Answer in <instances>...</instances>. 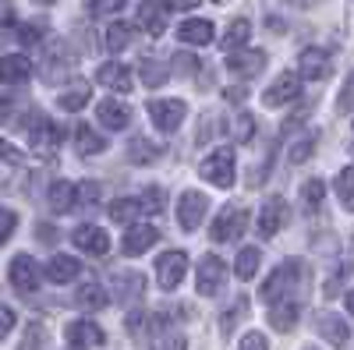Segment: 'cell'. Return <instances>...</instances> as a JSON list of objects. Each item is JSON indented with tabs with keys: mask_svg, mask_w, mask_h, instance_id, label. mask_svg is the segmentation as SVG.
Returning <instances> with one entry per match:
<instances>
[{
	"mask_svg": "<svg viewBox=\"0 0 354 350\" xmlns=\"http://www.w3.org/2000/svg\"><path fill=\"white\" fill-rule=\"evenodd\" d=\"M248 36H252V25L245 18H238V21H230V28L223 32L220 46L223 50H241V46H248Z\"/></svg>",
	"mask_w": 354,
	"mask_h": 350,
	"instance_id": "33",
	"label": "cell"
},
{
	"mask_svg": "<svg viewBox=\"0 0 354 350\" xmlns=\"http://www.w3.org/2000/svg\"><path fill=\"white\" fill-rule=\"evenodd\" d=\"M337 110H340V117L351 113V78H344V89H340V103H337Z\"/></svg>",
	"mask_w": 354,
	"mask_h": 350,
	"instance_id": "52",
	"label": "cell"
},
{
	"mask_svg": "<svg viewBox=\"0 0 354 350\" xmlns=\"http://www.w3.org/2000/svg\"><path fill=\"white\" fill-rule=\"evenodd\" d=\"M262 68H266V53H262V50L234 53L230 61H227V71L238 75V78H255V75H262Z\"/></svg>",
	"mask_w": 354,
	"mask_h": 350,
	"instance_id": "17",
	"label": "cell"
},
{
	"mask_svg": "<svg viewBox=\"0 0 354 350\" xmlns=\"http://www.w3.org/2000/svg\"><path fill=\"white\" fill-rule=\"evenodd\" d=\"M18 350H50V329L43 322H28L25 333H21Z\"/></svg>",
	"mask_w": 354,
	"mask_h": 350,
	"instance_id": "30",
	"label": "cell"
},
{
	"mask_svg": "<svg viewBox=\"0 0 354 350\" xmlns=\"http://www.w3.org/2000/svg\"><path fill=\"white\" fill-rule=\"evenodd\" d=\"M298 311H301V304H294V301L273 304V311H270V326L280 329V333H290L294 322H298Z\"/></svg>",
	"mask_w": 354,
	"mask_h": 350,
	"instance_id": "27",
	"label": "cell"
},
{
	"mask_svg": "<svg viewBox=\"0 0 354 350\" xmlns=\"http://www.w3.org/2000/svg\"><path fill=\"white\" fill-rule=\"evenodd\" d=\"M160 145H153V142H145V138H131L128 142V159L131 163H138V166H149V163H156L160 159Z\"/></svg>",
	"mask_w": 354,
	"mask_h": 350,
	"instance_id": "28",
	"label": "cell"
},
{
	"mask_svg": "<svg viewBox=\"0 0 354 350\" xmlns=\"http://www.w3.org/2000/svg\"><path fill=\"white\" fill-rule=\"evenodd\" d=\"M0 163H8V166H18L21 163V153L15 149V145H8L4 138H0Z\"/></svg>",
	"mask_w": 354,
	"mask_h": 350,
	"instance_id": "49",
	"label": "cell"
},
{
	"mask_svg": "<svg viewBox=\"0 0 354 350\" xmlns=\"http://www.w3.org/2000/svg\"><path fill=\"white\" fill-rule=\"evenodd\" d=\"M185 273H188V255L185 251H163L160 255V262H156V280H160V286L163 290H177L181 286V280H185Z\"/></svg>",
	"mask_w": 354,
	"mask_h": 350,
	"instance_id": "5",
	"label": "cell"
},
{
	"mask_svg": "<svg viewBox=\"0 0 354 350\" xmlns=\"http://www.w3.org/2000/svg\"><path fill=\"white\" fill-rule=\"evenodd\" d=\"M322 195H326V184H322L319 177L305 181V188H301V202H305V209H319Z\"/></svg>",
	"mask_w": 354,
	"mask_h": 350,
	"instance_id": "40",
	"label": "cell"
},
{
	"mask_svg": "<svg viewBox=\"0 0 354 350\" xmlns=\"http://www.w3.org/2000/svg\"><path fill=\"white\" fill-rule=\"evenodd\" d=\"M75 149H78L82 156H96V153L106 149V138H103L100 131H93V124H78V128H75Z\"/></svg>",
	"mask_w": 354,
	"mask_h": 350,
	"instance_id": "23",
	"label": "cell"
},
{
	"mask_svg": "<svg viewBox=\"0 0 354 350\" xmlns=\"http://www.w3.org/2000/svg\"><path fill=\"white\" fill-rule=\"evenodd\" d=\"M259 262H262V251L259 248H241L238 251V262H234V276H238V280H252L259 273Z\"/></svg>",
	"mask_w": 354,
	"mask_h": 350,
	"instance_id": "32",
	"label": "cell"
},
{
	"mask_svg": "<svg viewBox=\"0 0 354 350\" xmlns=\"http://www.w3.org/2000/svg\"><path fill=\"white\" fill-rule=\"evenodd\" d=\"M71 241H75L82 251H88V255H106V251H110V237H106V230H100V226H93V223L75 226Z\"/></svg>",
	"mask_w": 354,
	"mask_h": 350,
	"instance_id": "13",
	"label": "cell"
},
{
	"mask_svg": "<svg viewBox=\"0 0 354 350\" xmlns=\"http://www.w3.org/2000/svg\"><path fill=\"white\" fill-rule=\"evenodd\" d=\"M138 206H142V213H163V206H167V191L163 188H145V195L138 198Z\"/></svg>",
	"mask_w": 354,
	"mask_h": 350,
	"instance_id": "37",
	"label": "cell"
},
{
	"mask_svg": "<svg viewBox=\"0 0 354 350\" xmlns=\"http://www.w3.org/2000/svg\"><path fill=\"white\" fill-rule=\"evenodd\" d=\"M312 149H315V135H312V131L301 135V138H294V142H290V163H305V159L312 156Z\"/></svg>",
	"mask_w": 354,
	"mask_h": 350,
	"instance_id": "39",
	"label": "cell"
},
{
	"mask_svg": "<svg viewBox=\"0 0 354 350\" xmlns=\"http://www.w3.org/2000/svg\"><path fill=\"white\" fill-rule=\"evenodd\" d=\"M301 96V78L298 75H294V71H283L273 85H270V89H266V106H287V103H294V99H298Z\"/></svg>",
	"mask_w": 354,
	"mask_h": 350,
	"instance_id": "8",
	"label": "cell"
},
{
	"mask_svg": "<svg viewBox=\"0 0 354 350\" xmlns=\"http://www.w3.org/2000/svg\"><path fill=\"white\" fill-rule=\"evenodd\" d=\"M198 173H202V181H209L216 188H230L234 184V153L230 149H216L209 159L198 166Z\"/></svg>",
	"mask_w": 354,
	"mask_h": 350,
	"instance_id": "4",
	"label": "cell"
},
{
	"mask_svg": "<svg viewBox=\"0 0 354 350\" xmlns=\"http://www.w3.org/2000/svg\"><path fill=\"white\" fill-rule=\"evenodd\" d=\"M78 308H88V311H100V308H106V290L100 286V283H85V286H78Z\"/></svg>",
	"mask_w": 354,
	"mask_h": 350,
	"instance_id": "31",
	"label": "cell"
},
{
	"mask_svg": "<svg viewBox=\"0 0 354 350\" xmlns=\"http://www.w3.org/2000/svg\"><path fill=\"white\" fill-rule=\"evenodd\" d=\"M156 241H160V230H156V226H149V223H135V226L124 233L121 251H124V255H142V251H149Z\"/></svg>",
	"mask_w": 354,
	"mask_h": 350,
	"instance_id": "14",
	"label": "cell"
},
{
	"mask_svg": "<svg viewBox=\"0 0 354 350\" xmlns=\"http://www.w3.org/2000/svg\"><path fill=\"white\" fill-rule=\"evenodd\" d=\"M15 21H18L15 8L8 4V0H0V25H15Z\"/></svg>",
	"mask_w": 354,
	"mask_h": 350,
	"instance_id": "53",
	"label": "cell"
},
{
	"mask_svg": "<svg viewBox=\"0 0 354 350\" xmlns=\"http://www.w3.org/2000/svg\"><path fill=\"white\" fill-rule=\"evenodd\" d=\"M283 220H287V202L283 198H266V206L259 213V230L266 233V237H273V233L283 226Z\"/></svg>",
	"mask_w": 354,
	"mask_h": 350,
	"instance_id": "20",
	"label": "cell"
},
{
	"mask_svg": "<svg viewBox=\"0 0 354 350\" xmlns=\"http://www.w3.org/2000/svg\"><path fill=\"white\" fill-rule=\"evenodd\" d=\"M11 329H15V311L8 304H0V340H4Z\"/></svg>",
	"mask_w": 354,
	"mask_h": 350,
	"instance_id": "50",
	"label": "cell"
},
{
	"mask_svg": "<svg viewBox=\"0 0 354 350\" xmlns=\"http://www.w3.org/2000/svg\"><path fill=\"white\" fill-rule=\"evenodd\" d=\"M138 25H142L149 36H163V32H167V11L156 4V0H142V8H138Z\"/></svg>",
	"mask_w": 354,
	"mask_h": 350,
	"instance_id": "22",
	"label": "cell"
},
{
	"mask_svg": "<svg viewBox=\"0 0 354 350\" xmlns=\"http://www.w3.org/2000/svg\"><path fill=\"white\" fill-rule=\"evenodd\" d=\"M36 233H39V241H46V244H53V241H57V230H53V226H46V223H39V226H36Z\"/></svg>",
	"mask_w": 354,
	"mask_h": 350,
	"instance_id": "54",
	"label": "cell"
},
{
	"mask_svg": "<svg viewBox=\"0 0 354 350\" xmlns=\"http://www.w3.org/2000/svg\"><path fill=\"white\" fill-rule=\"evenodd\" d=\"M177 39L188 43V46H205L213 43V21H202V18H188L177 25Z\"/></svg>",
	"mask_w": 354,
	"mask_h": 350,
	"instance_id": "19",
	"label": "cell"
},
{
	"mask_svg": "<svg viewBox=\"0 0 354 350\" xmlns=\"http://www.w3.org/2000/svg\"><path fill=\"white\" fill-rule=\"evenodd\" d=\"M298 4H315V0H298Z\"/></svg>",
	"mask_w": 354,
	"mask_h": 350,
	"instance_id": "59",
	"label": "cell"
},
{
	"mask_svg": "<svg viewBox=\"0 0 354 350\" xmlns=\"http://www.w3.org/2000/svg\"><path fill=\"white\" fill-rule=\"evenodd\" d=\"M245 311H248V298H238V301H234V308L220 318V322H223V326H220V336H230V329L238 326V318H241Z\"/></svg>",
	"mask_w": 354,
	"mask_h": 350,
	"instance_id": "41",
	"label": "cell"
},
{
	"mask_svg": "<svg viewBox=\"0 0 354 350\" xmlns=\"http://www.w3.org/2000/svg\"><path fill=\"white\" fill-rule=\"evenodd\" d=\"M205 209H209V198L202 191H185L177 198V223H181V230H195L205 220Z\"/></svg>",
	"mask_w": 354,
	"mask_h": 350,
	"instance_id": "7",
	"label": "cell"
},
{
	"mask_svg": "<svg viewBox=\"0 0 354 350\" xmlns=\"http://www.w3.org/2000/svg\"><path fill=\"white\" fill-rule=\"evenodd\" d=\"M138 78L149 85V89H160V85L167 81V68L160 61H153V57H145V61L138 64Z\"/></svg>",
	"mask_w": 354,
	"mask_h": 350,
	"instance_id": "35",
	"label": "cell"
},
{
	"mask_svg": "<svg viewBox=\"0 0 354 350\" xmlns=\"http://www.w3.org/2000/svg\"><path fill=\"white\" fill-rule=\"evenodd\" d=\"M78 258H71V255H53L50 258V266H46V276H50V283H71L75 276H78Z\"/></svg>",
	"mask_w": 354,
	"mask_h": 350,
	"instance_id": "25",
	"label": "cell"
},
{
	"mask_svg": "<svg viewBox=\"0 0 354 350\" xmlns=\"http://www.w3.org/2000/svg\"><path fill=\"white\" fill-rule=\"evenodd\" d=\"M36 4H43V8H50V4H53V0H36Z\"/></svg>",
	"mask_w": 354,
	"mask_h": 350,
	"instance_id": "58",
	"label": "cell"
},
{
	"mask_svg": "<svg viewBox=\"0 0 354 350\" xmlns=\"http://www.w3.org/2000/svg\"><path fill=\"white\" fill-rule=\"evenodd\" d=\"M153 350H188V343H185V336L181 333H167V336H160L156 340V347Z\"/></svg>",
	"mask_w": 354,
	"mask_h": 350,
	"instance_id": "47",
	"label": "cell"
},
{
	"mask_svg": "<svg viewBox=\"0 0 354 350\" xmlns=\"http://www.w3.org/2000/svg\"><path fill=\"white\" fill-rule=\"evenodd\" d=\"M167 4L174 11H192V8H198V0H167Z\"/></svg>",
	"mask_w": 354,
	"mask_h": 350,
	"instance_id": "55",
	"label": "cell"
},
{
	"mask_svg": "<svg viewBox=\"0 0 354 350\" xmlns=\"http://www.w3.org/2000/svg\"><path fill=\"white\" fill-rule=\"evenodd\" d=\"M18 43L36 46V43H39V28H36V25H21V28H18Z\"/></svg>",
	"mask_w": 354,
	"mask_h": 350,
	"instance_id": "51",
	"label": "cell"
},
{
	"mask_svg": "<svg viewBox=\"0 0 354 350\" xmlns=\"http://www.w3.org/2000/svg\"><path fill=\"white\" fill-rule=\"evenodd\" d=\"M100 198H103V188L96 181H82L75 188V206H96Z\"/></svg>",
	"mask_w": 354,
	"mask_h": 350,
	"instance_id": "38",
	"label": "cell"
},
{
	"mask_svg": "<svg viewBox=\"0 0 354 350\" xmlns=\"http://www.w3.org/2000/svg\"><path fill=\"white\" fill-rule=\"evenodd\" d=\"M298 78H308V81H319V78H326L330 75V53L326 50H319V46H308L301 50L298 57Z\"/></svg>",
	"mask_w": 354,
	"mask_h": 350,
	"instance_id": "12",
	"label": "cell"
},
{
	"mask_svg": "<svg viewBox=\"0 0 354 350\" xmlns=\"http://www.w3.org/2000/svg\"><path fill=\"white\" fill-rule=\"evenodd\" d=\"M245 226H248V213L241 206H227V209H220V216H216V223L209 230V237L216 244H230V241H238L245 233Z\"/></svg>",
	"mask_w": 354,
	"mask_h": 350,
	"instance_id": "2",
	"label": "cell"
},
{
	"mask_svg": "<svg viewBox=\"0 0 354 350\" xmlns=\"http://www.w3.org/2000/svg\"><path fill=\"white\" fill-rule=\"evenodd\" d=\"M305 350H315V347H305Z\"/></svg>",
	"mask_w": 354,
	"mask_h": 350,
	"instance_id": "60",
	"label": "cell"
},
{
	"mask_svg": "<svg viewBox=\"0 0 354 350\" xmlns=\"http://www.w3.org/2000/svg\"><path fill=\"white\" fill-rule=\"evenodd\" d=\"M96 81L106 85V89H113V93H131V85H135L131 68H128V64H117V61H106V64L96 71Z\"/></svg>",
	"mask_w": 354,
	"mask_h": 350,
	"instance_id": "15",
	"label": "cell"
},
{
	"mask_svg": "<svg viewBox=\"0 0 354 350\" xmlns=\"http://www.w3.org/2000/svg\"><path fill=\"white\" fill-rule=\"evenodd\" d=\"M174 68H177V75H181V78H192L202 64H198V57H192V53H177L174 57Z\"/></svg>",
	"mask_w": 354,
	"mask_h": 350,
	"instance_id": "44",
	"label": "cell"
},
{
	"mask_svg": "<svg viewBox=\"0 0 354 350\" xmlns=\"http://www.w3.org/2000/svg\"><path fill=\"white\" fill-rule=\"evenodd\" d=\"M223 283H227V262H223V258H216V255H202L198 273H195V286H198V294L213 298V294H220V290H223Z\"/></svg>",
	"mask_w": 354,
	"mask_h": 350,
	"instance_id": "3",
	"label": "cell"
},
{
	"mask_svg": "<svg viewBox=\"0 0 354 350\" xmlns=\"http://www.w3.org/2000/svg\"><path fill=\"white\" fill-rule=\"evenodd\" d=\"M252 135H255V117H252V113H241L238 121H234V138H238V142H248Z\"/></svg>",
	"mask_w": 354,
	"mask_h": 350,
	"instance_id": "45",
	"label": "cell"
},
{
	"mask_svg": "<svg viewBox=\"0 0 354 350\" xmlns=\"http://www.w3.org/2000/svg\"><path fill=\"white\" fill-rule=\"evenodd\" d=\"M351 177H354V173H351V166H344L340 173H337V195H340V206L351 213V206H354V198H351Z\"/></svg>",
	"mask_w": 354,
	"mask_h": 350,
	"instance_id": "42",
	"label": "cell"
},
{
	"mask_svg": "<svg viewBox=\"0 0 354 350\" xmlns=\"http://www.w3.org/2000/svg\"><path fill=\"white\" fill-rule=\"evenodd\" d=\"M96 117H100V124H106L110 131H124L131 124V110L121 99H103L96 106Z\"/></svg>",
	"mask_w": 354,
	"mask_h": 350,
	"instance_id": "18",
	"label": "cell"
},
{
	"mask_svg": "<svg viewBox=\"0 0 354 350\" xmlns=\"http://www.w3.org/2000/svg\"><path fill=\"white\" fill-rule=\"evenodd\" d=\"M46 202L53 213H71L75 209V184L71 181H53L46 191Z\"/></svg>",
	"mask_w": 354,
	"mask_h": 350,
	"instance_id": "24",
	"label": "cell"
},
{
	"mask_svg": "<svg viewBox=\"0 0 354 350\" xmlns=\"http://www.w3.org/2000/svg\"><path fill=\"white\" fill-rule=\"evenodd\" d=\"M216 4H220V0H216Z\"/></svg>",
	"mask_w": 354,
	"mask_h": 350,
	"instance_id": "61",
	"label": "cell"
},
{
	"mask_svg": "<svg viewBox=\"0 0 354 350\" xmlns=\"http://www.w3.org/2000/svg\"><path fill=\"white\" fill-rule=\"evenodd\" d=\"M238 350H270V343H266L262 333H248V336L238 343Z\"/></svg>",
	"mask_w": 354,
	"mask_h": 350,
	"instance_id": "48",
	"label": "cell"
},
{
	"mask_svg": "<svg viewBox=\"0 0 354 350\" xmlns=\"http://www.w3.org/2000/svg\"><path fill=\"white\" fill-rule=\"evenodd\" d=\"M138 213H142V206H138L135 198H117L113 206H110V220L113 223H135Z\"/></svg>",
	"mask_w": 354,
	"mask_h": 350,
	"instance_id": "36",
	"label": "cell"
},
{
	"mask_svg": "<svg viewBox=\"0 0 354 350\" xmlns=\"http://www.w3.org/2000/svg\"><path fill=\"white\" fill-rule=\"evenodd\" d=\"M142 290H145V276L142 273H121L117 276V298L121 301H138L142 298Z\"/></svg>",
	"mask_w": 354,
	"mask_h": 350,
	"instance_id": "29",
	"label": "cell"
},
{
	"mask_svg": "<svg viewBox=\"0 0 354 350\" xmlns=\"http://www.w3.org/2000/svg\"><path fill=\"white\" fill-rule=\"evenodd\" d=\"M223 96H227V103H241L245 99V89H241V85H234V89H227Z\"/></svg>",
	"mask_w": 354,
	"mask_h": 350,
	"instance_id": "57",
	"label": "cell"
},
{
	"mask_svg": "<svg viewBox=\"0 0 354 350\" xmlns=\"http://www.w3.org/2000/svg\"><path fill=\"white\" fill-rule=\"evenodd\" d=\"M128 333H131V336H135V333H142V315H138V311H131V315H128Z\"/></svg>",
	"mask_w": 354,
	"mask_h": 350,
	"instance_id": "56",
	"label": "cell"
},
{
	"mask_svg": "<svg viewBox=\"0 0 354 350\" xmlns=\"http://www.w3.org/2000/svg\"><path fill=\"white\" fill-rule=\"evenodd\" d=\"M103 43H106V50H110V53H121V50H128V43H131V25H124V21H113V25L106 28Z\"/></svg>",
	"mask_w": 354,
	"mask_h": 350,
	"instance_id": "34",
	"label": "cell"
},
{
	"mask_svg": "<svg viewBox=\"0 0 354 350\" xmlns=\"http://www.w3.org/2000/svg\"><path fill=\"white\" fill-rule=\"evenodd\" d=\"M185 113H188V106L181 99H153L149 103V117L156 121V128L167 131V135H174L177 128L185 124Z\"/></svg>",
	"mask_w": 354,
	"mask_h": 350,
	"instance_id": "6",
	"label": "cell"
},
{
	"mask_svg": "<svg viewBox=\"0 0 354 350\" xmlns=\"http://www.w3.org/2000/svg\"><path fill=\"white\" fill-rule=\"evenodd\" d=\"M57 103H61V110H68V113H78L82 106H88V81H82V78L71 81Z\"/></svg>",
	"mask_w": 354,
	"mask_h": 350,
	"instance_id": "26",
	"label": "cell"
},
{
	"mask_svg": "<svg viewBox=\"0 0 354 350\" xmlns=\"http://www.w3.org/2000/svg\"><path fill=\"white\" fill-rule=\"evenodd\" d=\"M68 343L78 347V350H88V347H103L106 343V333L96 326V322H88V318H78V322H68L64 329Z\"/></svg>",
	"mask_w": 354,
	"mask_h": 350,
	"instance_id": "10",
	"label": "cell"
},
{
	"mask_svg": "<svg viewBox=\"0 0 354 350\" xmlns=\"http://www.w3.org/2000/svg\"><path fill=\"white\" fill-rule=\"evenodd\" d=\"M28 75H32V64H28L21 53L0 57V81L4 85H21V81H28Z\"/></svg>",
	"mask_w": 354,
	"mask_h": 350,
	"instance_id": "21",
	"label": "cell"
},
{
	"mask_svg": "<svg viewBox=\"0 0 354 350\" xmlns=\"http://www.w3.org/2000/svg\"><path fill=\"white\" fill-rule=\"evenodd\" d=\"M61 138H64L61 124L39 121V124L32 128V153H36V156H53V153H57V145H61Z\"/></svg>",
	"mask_w": 354,
	"mask_h": 350,
	"instance_id": "16",
	"label": "cell"
},
{
	"mask_svg": "<svg viewBox=\"0 0 354 350\" xmlns=\"http://www.w3.org/2000/svg\"><path fill=\"white\" fill-rule=\"evenodd\" d=\"M15 226H18V213L8 209V206H0V244H8V237L15 233Z\"/></svg>",
	"mask_w": 354,
	"mask_h": 350,
	"instance_id": "43",
	"label": "cell"
},
{
	"mask_svg": "<svg viewBox=\"0 0 354 350\" xmlns=\"http://www.w3.org/2000/svg\"><path fill=\"white\" fill-rule=\"evenodd\" d=\"M11 283H15V290H21V294H32V290L39 286V266H36L32 255H15Z\"/></svg>",
	"mask_w": 354,
	"mask_h": 350,
	"instance_id": "11",
	"label": "cell"
},
{
	"mask_svg": "<svg viewBox=\"0 0 354 350\" xmlns=\"http://www.w3.org/2000/svg\"><path fill=\"white\" fill-rule=\"evenodd\" d=\"M315 333L326 336L333 347L347 350L351 347V326L344 322L340 315H330V311H315Z\"/></svg>",
	"mask_w": 354,
	"mask_h": 350,
	"instance_id": "9",
	"label": "cell"
},
{
	"mask_svg": "<svg viewBox=\"0 0 354 350\" xmlns=\"http://www.w3.org/2000/svg\"><path fill=\"white\" fill-rule=\"evenodd\" d=\"M128 4V0H88V11H93L96 18H103V14H113V11H121Z\"/></svg>",
	"mask_w": 354,
	"mask_h": 350,
	"instance_id": "46",
	"label": "cell"
},
{
	"mask_svg": "<svg viewBox=\"0 0 354 350\" xmlns=\"http://www.w3.org/2000/svg\"><path fill=\"white\" fill-rule=\"evenodd\" d=\"M305 290H308V269H305V262L287 258L283 266H277V273L262 283V301H270V304L294 301V304H298V294H305Z\"/></svg>",
	"mask_w": 354,
	"mask_h": 350,
	"instance_id": "1",
	"label": "cell"
}]
</instances>
